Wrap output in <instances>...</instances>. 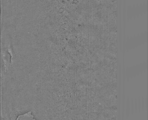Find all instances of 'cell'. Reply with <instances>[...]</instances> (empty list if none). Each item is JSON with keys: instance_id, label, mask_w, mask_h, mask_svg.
Masks as SVG:
<instances>
[{"instance_id": "obj_1", "label": "cell", "mask_w": 148, "mask_h": 120, "mask_svg": "<svg viewBox=\"0 0 148 120\" xmlns=\"http://www.w3.org/2000/svg\"><path fill=\"white\" fill-rule=\"evenodd\" d=\"M16 120H36L33 115L32 114L31 112L19 115Z\"/></svg>"}]
</instances>
